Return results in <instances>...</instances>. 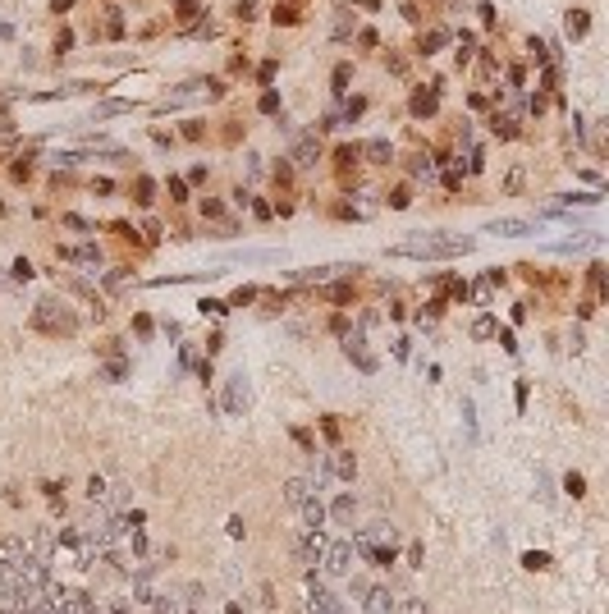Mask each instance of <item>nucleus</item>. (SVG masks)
<instances>
[{
  "label": "nucleus",
  "instance_id": "obj_1",
  "mask_svg": "<svg viewBox=\"0 0 609 614\" xmlns=\"http://www.w3.org/2000/svg\"><path fill=\"white\" fill-rule=\"evenodd\" d=\"M477 248V239L472 234H412V239L394 243L390 257H417V261H444V257H468V252Z\"/></svg>",
  "mask_w": 609,
  "mask_h": 614
},
{
  "label": "nucleus",
  "instance_id": "obj_2",
  "mask_svg": "<svg viewBox=\"0 0 609 614\" xmlns=\"http://www.w3.org/2000/svg\"><path fill=\"white\" fill-rule=\"evenodd\" d=\"M33 326L37 330H46V335H74V326H79V317L74 312H64L60 303H37V312H33Z\"/></svg>",
  "mask_w": 609,
  "mask_h": 614
},
{
  "label": "nucleus",
  "instance_id": "obj_3",
  "mask_svg": "<svg viewBox=\"0 0 609 614\" xmlns=\"http://www.w3.org/2000/svg\"><path fill=\"white\" fill-rule=\"evenodd\" d=\"M353 559H357V545H353V541H325V545H321V569L330 573V578L353 573Z\"/></svg>",
  "mask_w": 609,
  "mask_h": 614
},
{
  "label": "nucleus",
  "instance_id": "obj_4",
  "mask_svg": "<svg viewBox=\"0 0 609 614\" xmlns=\"http://www.w3.org/2000/svg\"><path fill=\"white\" fill-rule=\"evenodd\" d=\"M220 408H225L229 417H243L248 408H253V385H248V376H243V372H234V376H229V385H225V399H220Z\"/></svg>",
  "mask_w": 609,
  "mask_h": 614
},
{
  "label": "nucleus",
  "instance_id": "obj_5",
  "mask_svg": "<svg viewBox=\"0 0 609 614\" xmlns=\"http://www.w3.org/2000/svg\"><path fill=\"white\" fill-rule=\"evenodd\" d=\"M307 614H344V601L321 587V578L307 573Z\"/></svg>",
  "mask_w": 609,
  "mask_h": 614
},
{
  "label": "nucleus",
  "instance_id": "obj_6",
  "mask_svg": "<svg viewBox=\"0 0 609 614\" xmlns=\"http://www.w3.org/2000/svg\"><path fill=\"white\" fill-rule=\"evenodd\" d=\"M344 353H348V363H357V372H366V376H371L376 367H381V363H376V353H371V348H366L362 330H353V335H344Z\"/></svg>",
  "mask_w": 609,
  "mask_h": 614
},
{
  "label": "nucleus",
  "instance_id": "obj_7",
  "mask_svg": "<svg viewBox=\"0 0 609 614\" xmlns=\"http://www.w3.org/2000/svg\"><path fill=\"white\" fill-rule=\"evenodd\" d=\"M348 271H362V266H348V261H335V266H307V271H294L298 285H325L335 275H348Z\"/></svg>",
  "mask_w": 609,
  "mask_h": 614
},
{
  "label": "nucleus",
  "instance_id": "obj_8",
  "mask_svg": "<svg viewBox=\"0 0 609 614\" xmlns=\"http://www.w3.org/2000/svg\"><path fill=\"white\" fill-rule=\"evenodd\" d=\"M321 545H325V537H321V532H307V537H303V541L294 545V559L303 564L307 573H312L316 564H321Z\"/></svg>",
  "mask_w": 609,
  "mask_h": 614
},
{
  "label": "nucleus",
  "instance_id": "obj_9",
  "mask_svg": "<svg viewBox=\"0 0 609 614\" xmlns=\"http://www.w3.org/2000/svg\"><path fill=\"white\" fill-rule=\"evenodd\" d=\"M486 234H499V239H527V234H536V225L531 220H518V216H499V220H490Z\"/></svg>",
  "mask_w": 609,
  "mask_h": 614
},
{
  "label": "nucleus",
  "instance_id": "obj_10",
  "mask_svg": "<svg viewBox=\"0 0 609 614\" xmlns=\"http://www.w3.org/2000/svg\"><path fill=\"white\" fill-rule=\"evenodd\" d=\"M55 614H96V596H87V591H64V596L55 601Z\"/></svg>",
  "mask_w": 609,
  "mask_h": 614
},
{
  "label": "nucleus",
  "instance_id": "obj_11",
  "mask_svg": "<svg viewBox=\"0 0 609 614\" xmlns=\"http://www.w3.org/2000/svg\"><path fill=\"white\" fill-rule=\"evenodd\" d=\"M362 614H394V596H390V587H366V596H362Z\"/></svg>",
  "mask_w": 609,
  "mask_h": 614
},
{
  "label": "nucleus",
  "instance_id": "obj_12",
  "mask_svg": "<svg viewBox=\"0 0 609 614\" xmlns=\"http://www.w3.org/2000/svg\"><path fill=\"white\" fill-rule=\"evenodd\" d=\"M60 257H64V261H79V266H87V271H101V248H96V243H83V248H60Z\"/></svg>",
  "mask_w": 609,
  "mask_h": 614
},
{
  "label": "nucleus",
  "instance_id": "obj_13",
  "mask_svg": "<svg viewBox=\"0 0 609 614\" xmlns=\"http://www.w3.org/2000/svg\"><path fill=\"white\" fill-rule=\"evenodd\" d=\"M312 482H307V477H289V482H284V500L289 504H294V509H298V504H307V500H312Z\"/></svg>",
  "mask_w": 609,
  "mask_h": 614
},
{
  "label": "nucleus",
  "instance_id": "obj_14",
  "mask_svg": "<svg viewBox=\"0 0 609 614\" xmlns=\"http://www.w3.org/2000/svg\"><path fill=\"white\" fill-rule=\"evenodd\" d=\"M357 156H366L371 165H390V161H394V147H390L385 138H371V142H362V152H357Z\"/></svg>",
  "mask_w": 609,
  "mask_h": 614
},
{
  "label": "nucleus",
  "instance_id": "obj_15",
  "mask_svg": "<svg viewBox=\"0 0 609 614\" xmlns=\"http://www.w3.org/2000/svg\"><path fill=\"white\" fill-rule=\"evenodd\" d=\"M298 513H303V528H307V532H321V523H325V504L316 500V495H312L307 504H298Z\"/></svg>",
  "mask_w": 609,
  "mask_h": 614
},
{
  "label": "nucleus",
  "instance_id": "obj_16",
  "mask_svg": "<svg viewBox=\"0 0 609 614\" xmlns=\"http://www.w3.org/2000/svg\"><path fill=\"white\" fill-rule=\"evenodd\" d=\"M316 161H321V142H316V138H298L294 165H303V170H307V165H316Z\"/></svg>",
  "mask_w": 609,
  "mask_h": 614
},
{
  "label": "nucleus",
  "instance_id": "obj_17",
  "mask_svg": "<svg viewBox=\"0 0 609 614\" xmlns=\"http://www.w3.org/2000/svg\"><path fill=\"white\" fill-rule=\"evenodd\" d=\"M238 261H248V266H266V261H284V252H279V248H243V252H238Z\"/></svg>",
  "mask_w": 609,
  "mask_h": 614
},
{
  "label": "nucleus",
  "instance_id": "obj_18",
  "mask_svg": "<svg viewBox=\"0 0 609 614\" xmlns=\"http://www.w3.org/2000/svg\"><path fill=\"white\" fill-rule=\"evenodd\" d=\"M564 28H568V37H573V42H582V37L591 33V18H586V9H573Z\"/></svg>",
  "mask_w": 609,
  "mask_h": 614
},
{
  "label": "nucleus",
  "instance_id": "obj_19",
  "mask_svg": "<svg viewBox=\"0 0 609 614\" xmlns=\"http://www.w3.org/2000/svg\"><path fill=\"white\" fill-rule=\"evenodd\" d=\"M330 472L335 477H344V482H353V477H357V459H353V454H335V459H330Z\"/></svg>",
  "mask_w": 609,
  "mask_h": 614
},
{
  "label": "nucleus",
  "instance_id": "obj_20",
  "mask_svg": "<svg viewBox=\"0 0 609 614\" xmlns=\"http://www.w3.org/2000/svg\"><path fill=\"white\" fill-rule=\"evenodd\" d=\"M133 110V101H101L92 110V120H115V115H129Z\"/></svg>",
  "mask_w": 609,
  "mask_h": 614
},
{
  "label": "nucleus",
  "instance_id": "obj_21",
  "mask_svg": "<svg viewBox=\"0 0 609 614\" xmlns=\"http://www.w3.org/2000/svg\"><path fill=\"white\" fill-rule=\"evenodd\" d=\"M601 243V234H586V239H564V243H555V252H586V248H596Z\"/></svg>",
  "mask_w": 609,
  "mask_h": 614
},
{
  "label": "nucleus",
  "instance_id": "obj_22",
  "mask_svg": "<svg viewBox=\"0 0 609 614\" xmlns=\"http://www.w3.org/2000/svg\"><path fill=\"white\" fill-rule=\"evenodd\" d=\"M142 614H183V606L174 596H156L151 606H142Z\"/></svg>",
  "mask_w": 609,
  "mask_h": 614
},
{
  "label": "nucleus",
  "instance_id": "obj_23",
  "mask_svg": "<svg viewBox=\"0 0 609 614\" xmlns=\"http://www.w3.org/2000/svg\"><path fill=\"white\" fill-rule=\"evenodd\" d=\"M490 133H495V138H518L514 115H495V120H490Z\"/></svg>",
  "mask_w": 609,
  "mask_h": 614
},
{
  "label": "nucleus",
  "instance_id": "obj_24",
  "mask_svg": "<svg viewBox=\"0 0 609 614\" xmlns=\"http://www.w3.org/2000/svg\"><path fill=\"white\" fill-rule=\"evenodd\" d=\"M362 550L371 555L376 569H390V564H394V545H362Z\"/></svg>",
  "mask_w": 609,
  "mask_h": 614
},
{
  "label": "nucleus",
  "instance_id": "obj_25",
  "mask_svg": "<svg viewBox=\"0 0 609 614\" xmlns=\"http://www.w3.org/2000/svg\"><path fill=\"white\" fill-rule=\"evenodd\" d=\"M435 106H440V92H417L412 96V115H431Z\"/></svg>",
  "mask_w": 609,
  "mask_h": 614
},
{
  "label": "nucleus",
  "instance_id": "obj_26",
  "mask_svg": "<svg viewBox=\"0 0 609 614\" xmlns=\"http://www.w3.org/2000/svg\"><path fill=\"white\" fill-rule=\"evenodd\" d=\"M353 509H357V504H353V495H340V500H335V504H330L325 513H335L340 523H348V518H353Z\"/></svg>",
  "mask_w": 609,
  "mask_h": 614
},
{
  "label": "nucleus",
  "instance_id": "obj_27",
  "mask_svg": "<svg viewBox=\"0 0 609 614\" xmlns=\"http://www.w3.org/2000/svg\"><path fill=\"white\" fill-rule=\"evenodd\" d=\"M394 614H427V601H422V596H403V601H394Z\"/></svg>",
  "mask_w": 609,
  "mask_h": 614
},
{
  "label": "nucleus",
  "instance_id": "obj_28",
  "mask_svg": "<svg viewBox=\"0 0 609 614\" xmlns=\"http://www.w3.org/2000/svg\"><path fill=\"white\" fill-rule=\"evenodd\" d=\"M124 376H129V363H105L101 367V381H110V385H120Z\"/></svg>",
  "mask_w": 609,
  "mask_h": 614
},
{
  "label": "nucleus",
  "instance_id": "obj_29",
  "mask_svg": "<svg viewBox=\"0 0 609 614\" xmlns=\"http://www.w3.org/2000/svg\"><path fill=\"white\" fill-rule=\"evenodd\" d=\"M101 37H124V18H120V9H110V14H105Z\"/></svg>",
  "mask_w": 609,
  "mask_h": 614
},
{
  "label": "nucleus",
  "instance_id": "obj_30",
  "mask_svg": "<svg viewBox=\"0 0 609 614\" xmlns=\"http://www.w3.org/2000/svg\"><path fill=\"white\" fill-rule=\"evenodd\" d=\"M522 569H531V573L550 569V555H540V550H527V555H522Z\"/></svg>",
  "mask_w": 609,
  "mask_h": 614
},
{
  "label": "nucleus",
  "instance_id": "obj_31",
  "mask_svg": "<svg viewBox=\"0 0 609 614\" xmlns=\"http://www.w3.org/2000/svg\"><path fill=\"white\" fill-rule=\"evenodd\" d=\"M257 110H261V115H275V110H279V92H275V87H266V92H261Z\"/></svg>",
  "mask_w": 609,
  "mask_h": 614
},
{
  "label": "nucleus",
  "instance_id": "obj_32",
  "mask_svg": "<svg viewBox=\"0 0 609 614\" xmlns=\"http://www.w3.org/2000/svg\"><path fill=\"white\" fill-rule=\"evenodd\" d=\"M495 321H490V317H477V321H472V335H477V339H490V335H495Z\"/></svg>",
  "mask_w": 609,
  "mask_h": 614
},
{
  "label": "nucleus",
  "instance_id": "obj_33",
  "mask_svg": "<svg viewBox=\"0 0 609 614\" xmlns=\"http://www.w3.org/2000/svg\"><path fill=\"white\" fill-rule=\"evenodd\" d=\"M9 275H14L18 285H23V280H33V261H28V257H18L14 266H9Z\"/></svg>",
  "mask_w": 609,
  "mask_h": 614
},
{
  "label": "nucleus",
  "instance_id": "obj_34",
  "mask_svg": "<svg viewBox=\"0 0 609 614\" xmlns=\"http://www.w3.org/2000/svg\"><path fill=\"white\" fill-rule=\"evenodd\" d=\"M362 110H366V101H362V96H353V101H344V115H340V120H348V124H353Z\"/></svg>",
  "mask_w": 609,
  "mask_h": 614
},
{
  "label": "nucleus",
  "instance_id": "obj_35",
  "mask_svg": "<svg viewBox=\"0 0 609 614\" xmlns=\"http://www.w3.org/2000/svg\"><path fill=\"white\" fill-rule=\"evenodd\" d=\"M348 78H353V69H348V64H340V69H335V96H344V87H348Z\"/></svg>",
  "mask_w": 609,
  "mask_h": 614
},
{
  "label": "nucleus",
  "instance_id": "obj_36",
  "mask_svg": "<svg viewBox=\"0 0 609 614\" xmlns=\"http://www.w3.org/2000/svg\"><path fill=\"white\" fill-rule=\"evenodd\" d=\"M472 298H477V303H490V298H495V285H490V280H481V285H472Z\"/></svg>",
  "mask_w": 609,
  "mask_h": 614
},
{
  "label": "nucleus",
  "instance_id": "obj_37",
  "mask_svg": "<svg viewBox=\"0 0 609 614\" xmlns=\"http://www.w3.org/2000/svg\"><path fill=\"white\" fill-rule=\"evenodd\" d=\"M564 491H568V495H573V500H577V495H586V482H582V477L573 472V477H564Z\"/></svg>",
  "mask_w": 609,
  "mask_h": 614
},
{
  "label": "nucleus",
  "instance_id": "obj_38",
  "mask_svg": "<svg viewBox=\"0 0 609 614\" xmlns=\"http://www.w3.org/2000/svg\"><path fill=\"white\" fill-rule=\"evenodd\" d=\"M197 307H202V312H211V317H225V312H229V303H220V298H202Z\"/></svg>",
  "mask_w": 609,
  "mask_h": 614
},
{
  "label": "nucleus",
  "instance_id": "obj_39",
  "mask_svg": "<svg viewBox=\"0 0 609 614\" xmlns=\"http://www.w3.org/2000/svg\"><path fill=\"white\" fill-rule=\"evenodd\" d=\"M408 170H412V174H427V179H431V170H435V165H431V156H412V165H408Z\"/></svg>",
  "mask_w": 609,
  "mask_h": 614
},
{
  "label": "nucleus",
  "instance_id": "obj_40",
  "mask_svg": "<svg viewBox=\"0 0 609 614\" xmlns=\"http://www.w3.org/2000/svg\"><path fill=\"white\" fill-rule=\"evenodd\" d=\"M166 188H170V202H183V198H188V183H183V179H170Z\"/></svg>",
  "mask_w": 609,
  "mask_h": 614
},
{
  "label": "nucleus",
  "instance_id": "obj_41",
  "mask_svg": "<svg viewBox=\"0 0 609 614\" xmlns=\"http://www.w3.org/2000/svg\"><path fill=\"white\" fill-rule=\"evenodd\" d=\"M101 495H105V482H101V477H92V482H87V500H101Z\"/></svg>",
  "mask_w": 609,
  "mask_h": 614
},
{
  "label": "nucleus",
  "instance_id": "obj_42",
  "mask_svg": "<svg viewBox=\"0 0 609 614\" xmlns=\"http://www.w3.org/2000/svg\"><path fill=\"white\" fill-rule=\"evenodd\" d=\"M275 23H298V9L294 5H279L275 9Z\"/></svg>",
  "mask_w": 609,
  "mask_h": 614
},
{
  "label": "nucleus",
  "instance_id": "obj_43",
  "mask_svg": "<svg viewBox=\"0 0 609 614\" xmlns=\"http://www.w3.org/2000/svg\"><path fill=\"white\" fill-rule=\"evenodd\" d=\"M408 202H412V198H408V188H394V193H390V207H394V211H403Z\"/></svg>",
  "mask_w": 609,
  "mask_h": 614
},
{
  "label": "nucleus",
  "instance_id": "obj_44",
  "mask_svg": "<svg viewBox=\"0 0 609 614\" xmlns=\"http://www.w3.org/2000/svg\"><path fill=\"white\" fill-rule=\"evenodd\" d=\"M151 193H156V183L142 174V179H138V202H151Z\"/></svg>",
  "mask_w": 609,
  "mask_h": 614
},
{
  "label": "nucleus",
  "instance_id": "obj_45",
  "mask_svg": "<svg viewBox=\"0 0 609 614\" xmlns=\"http://www.w3.org/2000/svg\"><path fill=\"white\" fill-rule=\"evenodd\" d=\"M422 559H427V550H422V545L412 541V545H408V564H412V569H422Z\"/></svg>",
  "mask_w": 609,
  "mask_h": 614
},
{
  "label": "nucleus",
  "instance_id": "obj_46",
  "mask_svg": "<svg viewBox=\"0 0 609 614\" xmlns=\"http://www.w3.org/2000/svg\"><path fill=\"white\" fill-rule=\"evenodd\" d=\"M253 298H257V289H253V285H243V289H238V294H234V307H243V303H253Z\"/></svg>",
  "mask_w": 609,
  "mask_h": 614
},
{
  "label": "nucleus",
  "instance_id": "obj_47",
  "mask_svg": "<svg viewBox=\"0 0 609 614\" xmlns=\"http://www.w3.org/2000/svg\"><path fill=\"white\" fill-rule=\"evenodd\" d=\"M225 532H229V537H243V532H248V528H243V518H238V513H234V518H229V523H225Z\"/></svg>",
  "mask_w": 609,
  "mask_h": 614
},
{
  "label": "nucleus",
  "instance_id": "obj_48",
  "mask_svg": "<svg viewBox=\"0 0 609 614\" xmlns=\"http://www.w3.org/2000/svg\"><path fill=\"white\" fill-rule=\"evenodd\" d=\"M330 33H335V37H340V42H344V37H348V33H353V18H340V23H335V28H330Z\"/></svg>",
  "mask_w": 609,
  "mask_h": 614
},
{
  "label": "nucleus",
  "instance_id": "obj_49",
  "mask_svg": "<svg viewBox=\"0 0 609 614\" xmlns=\"http://www.w3.org/2000/svg\"><path fill=\"white\" fill-rule=\"evenodd\" d=\"M257 78H261V83H270V78H275V60H266V64H261V69H257Z\"/></svg>",
  "mask_w": 609,
  "mask_h": 614
},
{
  "label": "nucleus",
  "instance_id": "obj_50",
  "mask_svg": "<svg viewBox=\"0 0 609 614\" xmlns=\"http://www.w3.org/2000/svg\"><path fill=\"white\" fill-rule=\"evenodd\" d=\"M253 9H257V0H243V5H238V18H253Z\"/></svg>",
  "mask_w": 609,
  "mask_h": 614
},
{
  "label": "nucleus",
  "instance_id": "obj_51",
  "mask_svg": "<svg viewBox=\"0 0 609 614\" xmlns=\"http://www.w3.org/2000/svg\"><path fill=\"white\" fill-rule=\"evenodd\" d=\"M110 614H133V606H129V601H115V606H110Z\"/></svg>",
  "mask_w": 609,
  "mask_h": 614
},
{
  "label": "nucleus",
  "instance_id": "obj_52",
  "mask_svg": "<svg viewBox=\"0 0 609 614\" xmlns=\"http://www.w3.org/2000/svg\"><path fill=\"white\" fill-rule=\"evenodd\" d=\"M225 614H243V610H238V606H229V610H225Z\"/></svg>",
  "mask_w": 609,
  "mask_h": 614
}]
</instances>
